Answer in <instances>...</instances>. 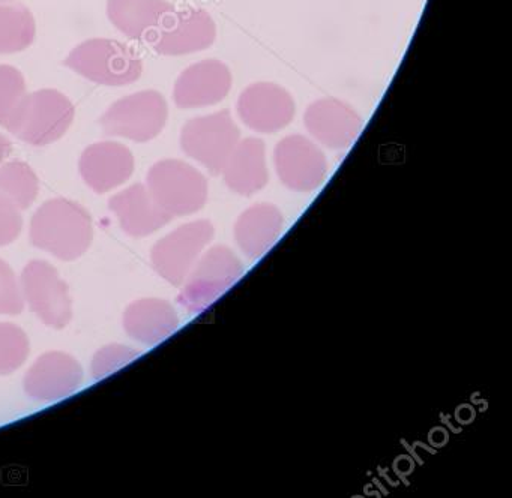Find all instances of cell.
Wrapping results in <instances>:
<instances>
[{"mask_svg": "<svg viewBox=\"0 0 512 498\" xmlns=\"http://www.w3.org/2000/svg\"><path fill=\"white\" fill-rule=\"evenodd\" d=\"M0 2H5V0H0Z\"/></svg>", "mask_w": 512, "mask_h": 498, "instance_id": "28", "label": "cell"}, {"mask_svg": "<svg viewBox=\"0 0 512 498\" xmlns=\"http://www.w3.org/2000/svg\"><path fill=\"white\" fill-rule=\"evenodd\" d=\"M169 117L166 99L157 90H143L116 101L101 117L107 135L146 143L160 135Z\"/></svg>", "mask_w": 512, "mask_h": 498, "instance_id": "5", "label": "cell"}, {"mask_svg": "<svg viewBox=\"0 0 512 498\" xmlns=\"http://www.w3.org/2000/svg\"><path fill=\"white\" fill-rule=\"evenodd\" d=\"M26 96V80L19 69L0 65V125L7 126L16 108Z\"/></svg>", "mask_w": 512, "mask_h": 498, "instance_id": "23", "label": "cell"}, {"mask_svg": "<svg viewBox=\"0 0 512 498\" xmlns=\"http://www.w3.org/2000/svg\"><path fill=\"white\" fill-rule=\"evenodd\" d=\"M94 240L92 218L85 207L67 198L46 201L32 216L31 242L59 260L82 257Z\"/></svg>", "mask_w": 512, "mask_h": 498, "instance_id": "1", "label": "cell"}, {"mask_svg": "<svg viewBox=\"0 0 512 498\" xmlns=\"http://www.w3.org/2000/svg\"><path fill=\"white\" fill-rule=\"evenodd\" d=\"M148 191L170 216L188 215L205 204L206 179L200 171L179 159H163L148 173Z\"/></svg>", "mask_w": 512, "mask_h": 498, "instance_id": "4", "label": "cell"}, {"mask_svg": "<svg viewBox=\"0 0 512 498\" xmlns=\"http://www.w3.org/2000/svg\"><path fill=\"white\" fill-rule=\"evenodd\" d=\"M232 72L218 59H205L188 66L175 83L173 101L179 108L211 107L232 90Z\"/></svg>", "mask_w": 512, "mask_h": 498, "instance_id": "12", "label": "cell"}, {"mask_svg": "<svg viewBox=\"0 0 512 498\" xmlns=\"http://www.w3.org/2000/svg\"><path fill=\"white\" fill-rule=\"evenodd\" d=\"M208 231L206 222H194L163 237L151 251L155 270L172 284H181L197 252L206 242Z\"/></svg>", "mask_w": 512, "mask_h": 498, "instance_id": "15", "label": "cell"}, {"mask_svg": "<svg viewBox=\"0 0 512 498\" xmlns=\"http://www.w3.org/2000/svg\"><path fill=\"white\" fill-rule=\"evenodd\" d=\"M31 344L22 327L0 323V375H10L28 359Z\"/></svg>", "mask_w": 512, "mask_h": 498, "instance_id": "22", "label": "cell"}, {"mask_svg": "<svg viewBox=\"0 0 512 498\" xmlns=\"http://www.w3.org/2000/svg\"><path fill=\"white\" fill-rule=\"evenodd\" d=\"M217 38L214 18L205 9L187 8L166 15L146 41L164 56H184L211 47Z\"/></svg>", "mask_w": 512, "mask_h": 498, "instance_id": "8", "label": "cell"}, {"mask_svg": "<svg viewBox=\"0 0 512 498\" xmlns=\"http://www.w3.org/2000/svg\"><path fill=\"white\" fill-rule=\"evenodd\" d=\"M239 119L257 134H274L292 123L296 105L280 84L259 81L242 90L236 104Z\"/></svg>", "mask_w": 512, "mask_h": 498, "instance_id": "9", "label": "cell"}, {"mask_svg": "<svg viewBox=\"0 0 512 498\" xmlns=\"http://www.w3.org/2000/svg\"><path fill=\"white\" fill-rule=\"evenodd\" d=\"M241 140V131L229 110L194 117L181 131V147L190 158L220 173Z\"/></svg>", "mask_w": 512, "mask_h": 498, "instance_id": "6", "label": "cell"}, {"mask_svg": "<svg viewBox=\"0 0 512 498\" xmlns=\"http://www.w3.org/2000/svg\"><path fill=\"white\" fill-rule=\"evenodd\" d=\"M83 383L79 360L62 351H49L35 360L26 372L23 387L29 398L55 402L76 393Z\"/></svg>", "mask_w": 512, "mask_h": 498, "instance_id": "10", "label": "cell"}, {"mask_svg": "<svg viewBox=\"0 0 512 498\" xmlns=\"http://www.w3.org/2000/svg\"><path fill=\"white\" fill-rule=\"evenodd\" d=\"M23 218L19 207L0 194V246L11 245L22 233Z\"/></svg>", "mask_w": 512, "mask_h": 498, "instance_id": "26", "label": "cell"}, {"mask_svg": "<svg viewBox=\"0 0 512 498\" xmlns=\"http://www.w3.org/2000/svg\"><path fill=\"white\" fill-rule=\"evenodd\" d=\"M23 299L31 311L53 329H64L73 318V302L67 282L55 266L44 260L26 264L20 278Z\"/></svg>", "mask_w": 512, "mask_h": 498, "instance_id": "7", "label": "cell"}, {"mask_svg": "<svg viewBox=\"0 0 512 498\" xmlns=\"http://www.w3.org/2000/svg\"><path fill=\"white\" fill-rule=\"evenodd\" d=\"M65 65L94 83L125 86L142 75V59L133 48L113 39L94 38L71 51Z\"/></svg>", "mask_w": 512, "mask_h": 498, "instance_id": "3", "label": "cell"}, {"mask_svg": "<svg viewBox=\"0 0 512 498\" xmlns=\"http://www.w3.org/2000/svg\"><path fill=\"white\" fill-rule=\"evenodd\" d=\"M11 150H13V144L0 132V164L10 156Z\"/></svg>", "mask_w": 512, "mask_h": 498, "instance_id": "27", "label": "cell"}, {"mask_svg": "<svg viewBox=\"0 0 512 498\" xmlns=\"http://www.w3.org/2000/svg\"><path fill=\"white\" fill-rule=\"evenodd\" d=\"M275 165L284 185L299 191L316 188L328 164L316 143L304 135L290 134L275 147Z\"/></svg>", "mask_w": 512, "mask_h": 498, "instance_id": "13", "label": "cell"}, {"mask_svg": "<svg viewBox=\"0 0 512 498\" xmlns=\"http://www.w3.org/2000/svg\"><path fill=\"white\" fill-rule=\"evenodd\" d=\"M40 179L31 165L11 161L0 167V194L10 198L19 209L25 210L37 200Z\"/></svg>", "mask_w": 512, "mask_h": 498, "instance_id": "21", "label": "cell"}, {"mask_svg": "<svg viewBox=\"0 0 512 498\" xmlns=\"http://www.w3.org/2000/svg\"><path fill=\"white\" fill-rule=\"evenodd\" d=\"M76 117L73 102L55 89L26 95L5 128L31 146H47L70 129Z\"/></svg>", "mask_w": 512, "mask_h": 498, "instance_id": "2", "label": "cell"}, {"mask_svg": "<svg viewBox=\"0 0 512 498\" xmlns=\"http://www.w3.org/2000/svg\"><path fill=\"white\" fill-rule=\"evenodd\" d=\"M109 209L115 213L122 230L133 237H145L155 233L170 221L142 183L130 186L109 200Z\"/></svg>", "mask_w": 512, "mask_h": 498, "instance_id": "16", "label": "cell"}, {"mask_svg": "<svg viewBox=\"0 0 512 498\" xmlns=\"http://www.w3.org/2000/svg\"><path fill=\"white\" fill-rule=\"evenodd\" d=\"M133 153L116 141L91 144L80 156L79 168L83 180L97 194L118 188L133 176Z\"/></svg>", "mask_w": 512, "mask_h": 498, "instance_id": "14", "label": "cell"}, {"mask_svg": "<svg viewBox=\"0 0 512 498\" xmlns=\"http://www.w3.org/2000/svg\"><path fill=\"white\" fill-rule=\"evenodd\" d=\"M25 308L20 282L13 267L0 260V315H17Z\"/></svg>", "mask_w": 512, "mask_h": 498, "instance_id": "25", "label": "cell"}, {"mask_svg": "<svg viewBox=\"0 0 512 498\" xmlns=\"http://www.w3.org/2000/svg\"><path fill=\"white\" fill-rule=\"evenodd\" d=\"M137 356H139V350H134L127 345H107L95 354L94 360H92V374L97 380H101V378L118 371L122 366L133 362Z\"/></svg>", "mask_w": 512, "mask_h": 498, "instance_id": "24", "label": "cell"}, {"mask_svg": "<svg viewBox=\"0 0 512 498\" xmlns=\"http://www.w3.org/2000/svg\"><path fill=\"white\" fill-rule=\"evenodd\" d=\"M178 317L169 302L161 299H140L124 312V329L134 341L155 345L172 335Z\"/></svg>", "mask_w": 512, "mask_h": 498, "instance_id": "17", "label": "cell"}, {"mask_svg": "<svg viewBox=\"0 0 512 498\" xmlns=\"http://www.w3.org/2000/svg\"><path fill=\"white\" fill-rule=\"evenodd\" d=\"M35 18L19 2H0V54L19 53L34 42Z\"/></svg>", "mask_w": 512, "mask_h": 498, "instance_id": "20", "label": "cell"}, {"mask_svg": "<svg viewBox=\"0 0 512 498\" xmlns=\"http://www.w3.org/2000/svg\"><path fill=\"white\" fill-rule=\"evenodd\" d=\"M223 171L227 185L242 194L257 191L265 186L268 179L265 141L257 137L239 140Z\"/></svg>", "mask_w": 512, "mask_h": 498, "instance_id": "18", "label": "cell"}, {"mask_svg": "<svg viewBox=\"0 0 512 498\" xmlns=\"http://www.w3.org/2000/svg\"><path fill=\"white\" fill-rule=\"evenodd\" d=\"M173 9L167 0H109L107 3L110 21L133 39H146Z\"/></svg>", "mask_w": 512, "mask_h": 498, "instance_id": "19", "label": "cell"}, {"mask_svg": "<svg viewBox=\"0 0 512 498\" xmlns=\"http://www.w3.org/2000/svg\"><path fill=\"white\" fill-rule=\"evenodd\" d=\"M304 125L314 140L329 149L341 150L352 146L361 135L364 120L347 102L323 98L308 105Z\"/></svg>", "mask_w": 512, "mask_h": 498, "instance_id": "11", "label": "cell"}]
</instances>
